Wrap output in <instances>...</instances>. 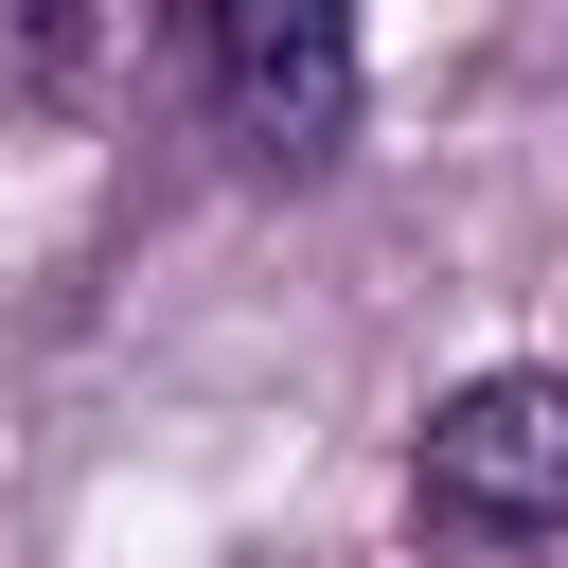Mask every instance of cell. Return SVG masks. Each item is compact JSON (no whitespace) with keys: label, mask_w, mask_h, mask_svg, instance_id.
<instances>
[{"label":"cell","mask_w":568,"mask_h":568,"mask_svg":"<svg viewBox=\"0 0 568 568\" xmlns=\"http://www.w3.org/2000/svg\"><path fill=\"white\" fill-rule=\"evenodd\" d=\"M408 515L462 550H550L568 532V373H479L408 444Z\"/></svg>","instance_id":"2"},{"label":"cell","mask_w":568,"mask_h":568,"mask_svg":"<svg viewBox=\"0 0 568 568\" xmlns=\"http://www.w3.org/2000/svg\"><path fill=\"white\" fill-rule=\"evenodd\" d=\"M178 53H195V106L231 124V160L320 178L355 142V0H178Z\"/></svg>","instance_id":"1"}]
</instances>
